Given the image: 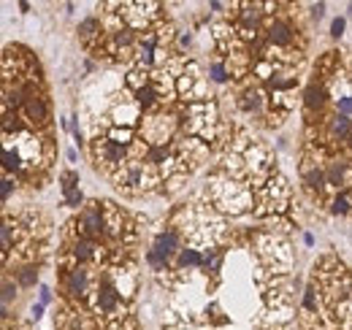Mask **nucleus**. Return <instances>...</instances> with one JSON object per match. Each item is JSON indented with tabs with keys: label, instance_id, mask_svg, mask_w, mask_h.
I'll return each mask as SVG.
<instances>
[{
	"label": "nucleus",
	"instance_id": "nucleus-20",
	"mask_svg": "<svg viewBox=\"0 0 352 330\" xmlns=\"http://www.w3.org/2000/svg\"><path fill=\"white\" fill-rule=\"evenodd\" d=\"M17 295V290H14L11 282H3V311L8 308V303H11V298Z\"/></svg>",
	"mask_w": 352,
	"mask_h": 330
},
{
	"label": "nucleus",
	"instance_id": "nucleus-32",
	"mask_svg": "<svg viewBox=\"0 0 352 330\" xmlns=\"http://www.w3.org/2000/svg\"><path fill=\"white\" fill-rule=\"evenodd\" d=\"M311 14H314V19H320L325 14V3H317V6H311Z\"/></svg>",
	"mask_w": 352,
	"mask_h": 330
},
{
	"label": "nucleus",
	"instance_id": "nucleus-25",
	"mask_svg": "<svg viewBox=\"0 0 352 330\" xmlns=\"http://www.w3.org/2000/svg\"><path fill=\"white\" fill-rule=\"evenodd\" d=\"M130 84H133V87H138V89H144V87H149V84H147V79H144V76H141L138 73V70H135V73H130Z\"/></svg>",
	"mask_w": 352,
	"mask_h": 330
},
{
	"label": "nucleus",
	"instance_id": "nucleus-28",
	"mask_svg": "<svg viewBox=\"0 0 352 330\" xmlns=\"http://www.w3.org/2000/svg\"><path fill=\"white\" fill-rule=\"evenodd\" d=\"M339 109H341V114H344V116H350L352 114V98H341L339 100Z\"/></svg>",
	"mask_w": 352,
	"mask_h": 330
},
{
	"label": "nucleus",
	"instance_id": "nucleus-27",
	"mask_svg": "<svg viewBox=\"0 0 352 330\" xmlns=\"http://www.w3.org/2000/svg\"><path fill=\"white\" fill-rule=\"evenodd\" d=\"M344 33V19H333V24H330V35H333V38H339V35Z\"/></svg>",
	"mask_w": 352,
	"mask_h": 330
},
{
	"label": "nucleus",
	"instance_id": "nucleus-8",
	"mask_svg": "<svg viewBox=\"0 0 352 330\" xmlns=\"http://www.w3.org/2000/svg\"><path fill=\"white\" fill-rule=\"evenodd\" d=\"M68 284H70V292H82V290H84V284H87V271L76 268V271L70 273Z\"/></svg>",
	"mask_w": 352,
	"mask_h": 330
},
{
	"label": "nucleus",
	"instance_id": "nucleus-11",
	"mask_svg": "<svg viewBox=\"0 0 352 330\" xmlns=\"http://www.w3.org/2000/svg\"><path fill=\"white\" fill-rule=\"evenodd\" d=\"M179 263L187 268V265H200V263H206V260H203V257H200L195 249H184L182 255H179Z\"/></svg>",
	"mask_w": 352,
	"mask_h": 330
},
{
	"label": "nucleus",
	"instance_id": "nucleus-1",
	"mask_svg": "<svg viewBox=\"0 0 352 330\" xmlns=\"http://www.w3.org/2000/svg\"><path fill=\"white\" fill-rule=\"evenodd\" d=\"M82 222H84V227H87V233H92V236H100V233H103V214H100V203H92V206L84 209Z\"/></svg>",
	"mask_w": 352,
	"mask_h": 330
},
{
	"label": "nucleus",
	"instance_id": "nucleus-34",
	"mask_svg": "<svg viewBox=\"0 0 352 330\" xmlns=\"http://www.w3.org/2000/svg\"><path fill=\"white\" fill-rule=\"evenodd\" d=\"M41 314H44V303H38V306H33V317H35V319H41Z\"/></svg>",
	"mask_w": 352,
	"mask_h": 330
},
{
	"label": "nucleus",
	"instance_id": "nucleus-12",
	"mask_svg": "<svg viewBox=\"0 0 352 330\" xmlns=\"http://www.w3.org/2000/svg\"><path fill=\"white\" fill-rule=\"evenodd\" d=\"M100 30V24H98V19H84L82 24H79V33H82V38H92L95 33Z\"/></svg>",
	"mask_w": 352,
	"mask_h": 330
},
{
	"label": "nucleus",
	"instance_id": "nucleus-24",
	"mask_svg": "<svg viewBox=\"0 0 352 330\" xmlns=\"http://www.w3.org/2000/svg\"><path fill=\"white\" fill-rule=\"evenodd\" d=\"M165 160V149L163 146H152L149 149V162H163Z\"/></svg>",
	"mask_w": 352,
	"mask_h": 330
},
{
	"label": "nucleus",
	"instance_id": "nucleus-33",
	"mask_svg": "<svg viewBox=\"0 0 352 330\" xmlns=\"http://www.w3.org/2000/svg\"><path fill=\"white\" fill-rule=\"evenodd\" d=\"M49 298H52V292H49V287H41V303H49Z\"/></svg>",
	"mask_w": 352,
	"mask_h": 330
},
{
	"label": "nucleus",
	"instance_id": "nucleus-22",
	"mask_svg": "<svg viewBox=\"0 0 352 330\" xmlns=\"http://www.w3.org/2000/svg\"><path fill=\"white\" fill-rule=\"evenodd\" d=\"M111 141H114V144H128V141H130V128H125V130H114V133H111Z\"/></svg>",
	"mask_w": 352,
	"mask_h": 330
},
{
	"label": "nucleus",
	"instance_id": "nucleus-29",
	"mask_svg": "<svg viewBox=\"0 0 352 330\" xmlns=\"http://www.w3.org/2000/svg\"><path fill=\"white\" fill-rule=\"evenodd\" d=\"M3 249H11V225H3Z\"/></svg>",
	"mask_w": 352,
	"mask_h": 330
},
{
	"label": "nucleus",
	"instance_id": "nucleus-19",
	"mask_svg": "<svg viewBox=\"0 0 352 330\" xmlns=\"http://www.w3.org/2000/svg\"><path fill=\"white\" fill-rule=\"evenodd\" d=\"M330 211H333V214H347V211H350V200H347V195H339V198H336V200H333V209H330Z\"/></svg>",
	"mask_w": 352,
	"mask_h": 330
},
{
	"label": "nucleus",
	"instance_id": "nucleus-26",
	"mask_svg": "<svg viewBox=\"0 0 352 330\" xmlns=\"http://www.w3.org/2000/svg\"><path fill=\"white\" fill-rule=\"evenodd\" d=\"M306 181H309L311 187H323V181H325V176L320 174V171H311L309 176H306Z\"/></svg>",
	"mask_w": 352,
	"mask_h": 330
},
{
	"label": "nucleus",
	"instance_id": "nucleus-5",
	"mask_svg": "<svg viewBox=\"0 0 352 330\" xmlns=\"http://www.w3.org/2000/svg\"><path fill=\"white\" fill-rule=\"evenodd\" d=\"M117 301H119L117 290H114L111 284H103V287H100V295H98V306H100V311L111 314L114 308H117Z\"/></svg>",
	"mask_w": 352,
	"mask_h": 330
},
{
	"label": "nucleus",
	"instance_id": "nucleus-16",
	"mask_svg": "<svg viewBox=\"0 0 352 330\" xmlns=\"http://www.w3.org/2000/svg\"><path fill=\"white\" fill-rule=\"evenodd\" d=\"M60 181H63V192H70V190H76L79 174H73V171H65V174L60 176Z\"/></svg>",
	"mask_w": 352,
	"mask_h": 330
},
{
	"label": "nucleus",
	"instance_id": "nucleus-17",
	"mask_svg": "<svg viewBox=\"0 0 352 330\" xmlns=\"http://www.w3.org/2000/svg\"><path fill=\"white\" fill-rule=\"evenodd\" d=\"M325 179H328V184H341L344 181V165H330Z\"/></svg>",
	"mask_w": 352,
	"mask_h": 330
},
{
	"label": "nucleus",
	"instance_id": "nucleus-18",
	"mask_svg": "<svg viewBox=\"0 0 352 330\" xmlns=\"http://www.w3.org/2000/svg\"><path fill=\"white\" fill-rule=\"evenodd\" d=\"M209 76H211L214 81H220V84H222V81H228V70H225L220 63H214V65L209 68Z\"/></svg>",
	"mask_w": 352,
	"mask_h": 330
},
{
	"label": "nucleus",
	"instance_id": "nucleus-15",
	"mask_svg": "<svg viewBox=\"0 0 352 330\" xmlns=\"http://www.w3.org/2000/svg\"><path fill=\"white\" fill-rule=\"evenodd\" d=\"M3 168L6 171H19V165H22V162H19V154L17 152H11V149H6V154H3Z\"/></svg>",
	"mask_w": 352,
	"mask_h": 330
},
{
	"label": "nucleus",
	"instance_id": "nucleus-23",
	"mask_svg": "<svg viewBox=\"0 0 352 330\" xmlns=\"http://www.w3.org/2000/svg\"><path fill=\"white\" fill-rule=\"evenodd\" d=\"M82 200H84L82 190H70V192H65V203H68V206H79Z\"/></svg>",
	"mask_w": 352,
	"mask_h": 330
},
{
	"label": "nucleus",
	"instance_id": "nucleus-21",
	"mask_svg": "<svg viewBox=\"0 0 352 330\" xmlns=\"http://www.w3.org/2000/svg\"><path fill=\"white\" fill-rule=\"evenodd\" d=\"M35 279H38V273H35V268H24V271L19 273V282H22L24 287H30V284H35Z\"/></svg>",
	"mask_w": 352,
	"mask_h": 330
},
{
	"label": "nucleus",
	"instance_id": "nucleus-2",
	"mask_svg": "<svg viewBox=\"0 0 352 330\" xmlns=\"http://www.w3.org/2000/svg\"><path fill=\"white\" fill-rule=\"evenodd\" d=\"M268 41L271 44H279V46H287L290 41H293V27H290L287 22L276 19V22H271V27H268Z\"/></svg>",
	"mask_w": 352,
	"mask_h": 330
},
{
	"label": "nucleus",
	"instance_id": "nucleus-30",
	"mask_svg": "<svg viewBox=\"0 0 352 330\" xmlns=\"http://www.w3.org/2000/svg\"><path fill=\"white\" fill-rule=\"evenodd\" d=\"M304 306L306 308H314V290H311V287L306 290V295H304Z\"/></svg>",
	"mask_w": 352,
	"mask_h": 330
},
{
	"label": "nucleus",
	"instance_id": "nucleus-10",
	"mask_svg": "<svg viewBox=\"0 0 352 330\" xmlns=\"http://www.w3.org/2000/svg\"><path fill=\"white\" fill-rule=\"evenodd\" d=\"M154 98H157V92H154L152 87H144L135 92V100H138V106H144V109H149V106L154 103Z\"/></svg>",
	"mask_w": 352,
	"mask_h": 330
},
{
	"label": "nucleus",
	"instance_id": "nucleus-14",
	"mask_svg": "<svg viewBox=\"0 0 352 330\" xmlns=\"http://www.w3.org/2000/svg\"><path fill=\"white\" fill-rule=\"evenodd\" d=\"M73 255H76V260H89V257H92V243L89 241H79L76 249H73Z\"/></svg>",
	"mask_w": 352,
	"mask_h": 330
},
{
	"label": "nucleus",
	"instance_id": "nucleus-6",
	"mask_svg": "<svg viewBox=\"0 0 352 330\" xmlns=\"http://www.w3.org/2000/svg\"><path fill=\"white\" fill-rule=\"evenodd\" d=\"M103 157H106V162H109V165H117V162L125 160V146H122V144H114L111 138L103 141Z\"/></svg>",
	"mask_w": 352,
	"mask_h": 330
},
{
	"label": "nucleus",
	"instance_id": "nucleus-31",
	"mask_svg": "<svg viewBox=\"0 0 352 330\" xmlns=\"http://www.w3.org/2000/svg\"><path fill=\"white\" fill-rule=\"evenodd\" d=\"M0 184H3V187H0V195H3V200H6V198L11 195V181L6 179V181H0Z\"/></svg>",
	"mask_w": 352,
	"mask_h": 330
},
{
	"label": "nucleus",
	"instance_id": "nucleus-13",
	"mask_svg": "<svg viewBox=\"0 0 352 330\" xmlns=\"http://www.w3.org/2000/svg\"><path fill=\"white\" fill-rule=\"evenodd\" d=\"M323 98H325L323 89H314V87L306 89V106H309V109H314V106H323Z\"/></svg>",
	"mask_w": 352,
	"mask_h": 330
},
{
	"label": "nucleus",
	"instance_id": "nucleus-7",
	"mask_svg": "<svg viewBox=\"0 0 352 330\" xmlns=\"http://www.w3.org/2000/svg\"><path fill=\"white\" fill-rule=\"evenodd\" d=\"M330 130H333V135H352V119L344 114H336L330 122Z\"/></svg>",
	"mask_w": 352,
	"mask_h": 330
},
{
	"label": "nucleus",
	"instance_id": "nucleus-3",
	"mask_svg": "<svg viewBox=\"0 0 352 330\" xmlns=\"http://www.w3.org/2000/svg\"><path fill=\"white\" fill-rule=\"evenodd\" d=\"M24 111H27L30 122H35V125H41V122L46 119V106H44L41 98H35V95L24 98Z\"/></svg>",
	"mask_w": 352,
	"mask_h": 330
},
{
	"label": "nucleus",
	"instance_id": "nucleus-9",
	"mask_svg": "<svg viewBox=\"0 0 352 330\" xmlns=\"http://www.w3.org/2000/svg\"><path fill=\"white\" fill-rule=\"evenodd\" d=\"M152 60H154V41L149 38L147 44L138 49V63L141 65H152Z\"/></svg>",
	"mask_w": 352,
	"mask_h": 330
},
{
	"label": "nucleus",
	"instance_id": "nucleus-4",
	"mask_svg": "<svg viewBox=\"0 0 352 330\" xmlns=\"http://www.w3.org/2000/svg\"><path fill=\"white\" fill-rule=\"evenodd\" d=\"M176 246H179V236H176V233H171V230L160 233V236L154 238V249H157L163 257L174 255V252H176Z\"/></svg>",
	"mask_w": 352,
	"mask_h": 330
}]
</instances>
